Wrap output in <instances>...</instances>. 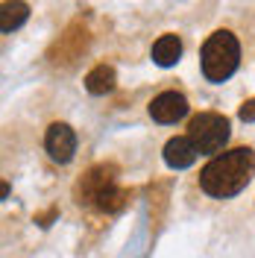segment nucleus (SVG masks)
<instances>
[{"label": "nucleus", "instance_id": "nucleus-1", "mask_svg": "<svg viewBox=\"0 0 255 258\" xmlns=\"http://www.w3.org/2000/svg\"><path fill=\"white\" fill-rule=\"evenodd\" d=\"M255 173V153L249 147H235V150H226L220 156L208 161L200 173V185L203 191L217 197V200H226V197H235L240 194L249 179Z\"/></svg>", "mask_w": 255, "mask_h": 258}, {"label": "nucleus", "instance_id": "nucleus-2", "mask_svg": "<svg viewBox=\"0 0 255 258\" xmlns=\"http://www.w3.org/2000/svg\"><path fill=\"white\" fill-rule=\"evenodd\" d=\"M200 59H203V74H206L208 82H226L238 71V62H240L238 38L226 30L208 35Z\"/></svg>", "mask_w": 255, "mask_h": 258}, {"label": "nucleus", "instance_id": "nucleus-3", "mask_svg": "<svg viewBox=\"0 0 255 258\" xmlns=\"http://www.w3.org/2000/svg\"><path fill=\"white\" fill-rule=\"evenodd\" d=\"M188 138L200 153H220L229 141V120L217 112H203L191 117L188 123Z\"/></svg>", "mask_w": 255, "mask_h": 258}, {"label": "nucleus", "instance_id": "nucleus-4", "mask_svg": "<svg viewBox=\"0 0 255 258\" xmlns=\"http://www.w3.org/2000/svg\"><path fill=\"white\" fill-rule=\"evenodd\" d=\"M114 179H117V167H114V164H97V167H91V170L80 179V185H77L80 203H97L100 194L109 191L114 185Z\"/></svg>", "mask_w": 255, "mask_h": 258}, {"label": "nucleus", "instance_id": "nucleus-5", "mask_svg": "<svg viewBox=\"0 0 255 258\" xmlns=\"http://www.w3.org/2000/svg\"><path fill=\"white\" fill-rule=\"evenodd\" d=\"M44 147H47L50 159L53 161H71L74 159V150H77V135L68 123H53L44 135Z\"/></svg>", "mask_w": 255, "mask_h": 258}, {"label": "nucleus", "instance_id": "nucleus-6", "mask_svg": "<svg viewBox=\"0 0 255 258\" xmlns=\"http://www.w3.org/2000/svg\"><path fill=\"white\" fill-rule=\"evenodd\" d=\"M185 114H188V100L179 91H164L150 103V117L159 123H176Z\"/></svg>", "mask_w": 255, "mask_h": 258}, {"label": "nucleus", "instance_id": "nucleus-7", "mask_svg": "<svg viewBox=\"0 0 255 258\" xmlns=\"http://www.w3.org/2000/svg\"><path fill=\"white\" fill-rule=\"evenodd\" d=\"M197 156H200V150L194 147V141L188 135H176V138H170V141L164 144V161H167L170 167H176V170L191 167L194 161H197Z\"/></svg>", "mask_w": 255, "mask_h": 258}, {"label": "nucleus", "instance_id": "nucleus-8", "mask_svg": "<svg viewBox=\"0 0 255 258\" xmlns=\"http://www.w3.org/2000/svg\"><path fill=\"white\" fill-rule=\"evenodd\" d=\"M179 56H182V41H179V35H161L159 41L153 44V62L161 64V68H170V64L179 62Z\"/></svg>", "mask_w": 255, "mask_h": 258}, {"label": "nucleus", "instance_id": "nucleus-9", "mask_svg": "<svg viewBox=\"0 0 255 258\" xmlns=\"http://www.w3.org/2000/svg\"><path fill=\"white\" fill-rule=\"evenodd\" d=\"M27 18H30V6H27L24 0H6L3 9H0V30L12 32V30H18Z\"/></svg>", "mask_w": 255, "mask_h": 258}, {"label": "nucleus", "instance_id": "nucleus-10", "mask_svg": "<svg viewBox=\"0 0 255 258\" xmlns=\"http://www.w3.org/2000/svg\"><path fill=\"white\" fill-rule=\"evenodd\" d=\"M114 82H117L114 68H109V64H97L94 71H88V77H85V88H88L91 94H109V91L114 88Z\"/></svg>", "mask_w": 255, "mask_h": 258}, {"label": "nucleus", "instance_id": "nucleus-11", "mask_svg": "<svg viewBox=\"0 0 255 258\" xmlns=\"http://www.w3.org/2000/svg\"><path fill=\"white\" fill-rule=\"evenodd\" d=\"M126 200H129V194L123 191V188L112 185L109 191H103V194H100V200H97L94 206H97L100 211H109V214H114V211H120L123 206H126Z\"/></svg>", "mask_w": 255, "mask_h": 258}, {"label": "nucleus", "instance_id": "nucleus-12", "mask_svg": "<svg viewBox=\"0 0 255 258\" xmlns=\"http://www.w3.org/2000/svg\"><path fill=\"white\" fill-rule=\"evenodd\" d=\"M240 120H255V100H246L243 106H240Z\"/></svg>", "mask_w": 255, "mask_h": 258}]
</instances>
